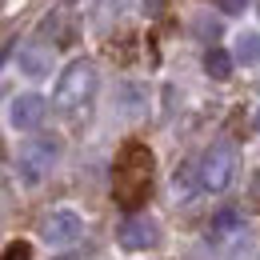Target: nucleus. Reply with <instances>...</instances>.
Wrapping results in <instances>:
<instances>
[{
  "label": "nucleus",
  "mask_w": 260,
  "mask_h": 260,
  "mask_svg": "<svg viewBox=\"0 0 260 260\" xmlns=\"http://www.w3.org/2000/svg\"><path fill=\"white\" fill-rule=\"evenodd\" d=\"M244 4H248V0H224V12H240Z\"/></svg>",
  "instance_id": "15"
},
{
  "label": "nucleus",
  "mask_w": 260,
  "mask_h": 260,
  "mask_svg": "<svg viewBox=\"0 0 260 260\" xmlns=\"http://www.w3.org/2000/svg\"><path fill=\"white\" fill-rule=\"evenodd\" d=\"M244 232V216H240V208H220L216 216H212V224H208V244H224L228 236L236 240Z\"/></svg>",
  "instance_id": "9"
},
{
  "label": "nucleus",
  "mask_w": 260,
  "mask_h": 260,
  "mask_svg": "<svg viewBox=\"0 0 260 260\" xmlns=\"http://www.w3.org/2000/svg\"><path fill=\"white\" fill-rule=\"evenodd\" d=\"M60 156H64V140L40 132V136L20 144V152H16V176L28 188H36V184H44V176H52V168L60 164Z\"/></svg>",
  "instance_id": "3"
},
{
  "label": "nucleus",
  "mask_w": 260,
  "mask_h": 260,
  "mask_svg": "<svg viewBox=\"0 0 260 260\" xmlns=\"http://www.w3.org/2000/svg\"><path fill=\"white\" fill-rule=\"evenodd\" d=\"M236 176V144L228 140H216L204 156H200V168H196V180L208 188V192H224Z\"/></svg>",
  "instance_id": "4"
},
{
  "label": "nucleus",
  "mask_w": 260,
  "mask_h": 260,
  "mask_svg": "<svg viewBox=\"0 0 260 260\" xmlns=\"http://www.w3.org/2000/svg\"><path fill=\"white\" fill-rule=\"evenodd\" d=\"M44 116H48V100L40 96V92H20V96L8 100V124H12L16 132L40 128Z\"/></svg>",
  "instance_id": "6"
},
{
  "label": "nucleus",
  "mask_w": 260,
  "mask_h": 260,
  "mask_svg": "<svg viewBox=\"0 0 260 260\" xmlns=\"http://www.w3.org/2000/svg\"><path fill=\"white\" fill-rule=\"evenodd\" d=\"M4 260H28V252H24V248H8V256Z\"/></svg>",
  "instance_id": "16"
},
{
  "label": "nucleus",
  "mask_w": 260,
  "mask_h": 260,
  "mask_svg": "<svg viewBox=\"0 0 260 260\" xmlns=\"http://www.w3.org/2000/svg\"><path fill=\"white\" fill-rule=\"evenodd\" d=\"M148 192H152V152L140 140H128L112 164V196L120 208H140Z\"/></svg>",
  "instance_id": "1"
},
{
  "label": "nucleus",
  "mask_w": 260,
  "mask_h": 260,
  "mask_svg": "<svg viewBox=\"0 0 260 260\" xmlns=\"http://www.w3.org/2000/svg\"><path fill=\"white\" fill-rule=\"evenodd\" d=\"M80 232H84V220H80L76 208H52V212L40 220V240H44L48 248H68V244H76Z\"/></svg>",
  "instance_id": "5"
},
{
  "label": "nucleus",
  "mask_w": 260,
  "mask_h": 260,
  "mask_svg": "<svg viewBox=\"0 0 260 260\" xmlns=\"http://www.w3.org/2000/svg\"><path fill=\"white\" fill-rule=\"evenodd\" d=\"M228 260H256V236L252 232H240L236 244H232V252H228Z\"/></svg>",
  "instance_id": "13"
},
{
  "label": "nucleus",
  "mask_w": 260,
  "mask_h": 260,
  "mask_svg": "<svg viewBox=\"0 0 260 260\" xmlns=\"http://www.w3.org/2000/svg\"><path fill=\"white\" fill-rule=\"evenodd\" d=\"M116 240L128 248V252H140V248H152V244H160V224L152 220V216H144V212H136L128 216L120 232H116Z\"/></svg>",
  "instance_id": "7"
},
{
  "label": "nucleus",
  "mask_w": 260,
  "mask_h": 260,
  "mask_svg": "<svg viewBox=\"0 0 260 260\" xmlns=\"http://www.w3.org/2000/svg\"><path fill=\"white\" fill-rule=\"evenodd\" d=\"M16 68L28 76V80H44L48 72H52V48H44V44H20V52H16Z\"/></svg>",
  "instance_id": "8"
},
{
  "label": "nucleus",
  "mask_w": 260,
  "mask_h": 260,
  "mask_svg": "<svg viewBox=\"0 0 260 260\" xmlns=\"http://www.w3.org/2000/svg\"><path fill=\"white\" fill-rule=\"evenodd\" d=\"M252 128H256V132H260V108H256V116H252Z\"/></svg>",
  "instance_id": "17"
},
{
  "label": "nucleus",
  "mask_w": 260,
  "mask_h": 260,
  "mask_svg": "<svg viewBox=\"0 0 260 260\" xmlns=\"http://www.w3.org/2000/svg\"><path fill=\"white\" fill-rule=\"evenodd\" d=\"M232 68H236V56H232L228 48H216V44H212V48L204 52V72H208L212 80H228Z\"/></svg>",
  "instance_id": "11"
},
{
  "label": "nucleus",
  "mask_w": 260,
  "mask_h": 260,
  "mask_svg": "<svg viewBox=\"0 0 260 260\" xmlns=\"http://www.w3.org/2000/svg\"><path fill=\"white\" fill-rule=\"evenodd\" d=\"M192 176H196L192 168H176V176H172V192L180 196V200H188L196 188H204V184H200V180H192Z\"/></svg>",
  "instance_id": "12"
},
{
  "label": "nucleus",
  "mask_w": 260,
  "mask_h": 260,
  "mask_svg": "<svg viewBox=\"0 0 260 260\" xmlns=\"http://www.w3.org/2000/svg\"><path fill=\"white\" fill-rule=\"evenodd\" d=\"M248 208H252V212H260V172L252 176V188H248Z\"/></svg>",
  "instance_id": "14"
},
{
  "label": "nucleus",
  "mask_w": 260,
  "mask_h": 260,
  "mask_svg": "<svg viewBox=\"0 0 260 260\" xmlns=\"http://www.w3.org/2000/svg\"><path fill=\"white\" fill-rule=\"evenodd\" d=\"M96 88H100V72L92 60H72V64L60 72L56 88H52V108L60 116H80L88 112V104L96 100Z\"/></svg>",
  "instance_id": "2"
},
{
  "label": "nucleus",
  "mask_w": 260,
  "mask_h": 260,
  "mask_svg": "<svg viewBox=\"0 0 260 260\" xmlns=\"http://www.w3.org/2000/svg\"><path fill=\"white\" fill-rule=\"evenodd\" d=\"M232 56H236V64L256 68L260 64V32H252V28L236 32V40H232Z\"/></svg>",
  "instance_id": "10"
}]
</instances>
